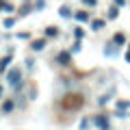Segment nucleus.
<instances>
[{
	"instance_id": "nucleus-1",
	"label": "nucleus",
	"mask_w": 130,
	"mask_h": 130,
	"mask_svg": "<svg viewBox=\"0 0 130 130\" xmlns=\"http://www.w3.org/2000/svg\"><path fill=\"white\" fill-rule=\"evenodd\" d=\"M61 104H63L65 111H78V108L83 106V95H80V93H65L63 100H61Z\"/></svg>"
},
{
	"instance_id": "nucleus-2",
	"label": "nucleus",
	"mask_w": 130,
	"mask_h": 130,
	"mask_svg": "<svg viewBox=\"0 0 130 130\" xmlns=\"http://www.w3.org/2000/svg\"><path fill=\"white\" fill-rule=\"evenodd\" d=\"M7 83H9V87H15V85H20L22 83V72L18 70V67H11L9 72H7Z\"/></svg>"
},
{
	"instance_id": "nucleus-3",
	"label": "nucleus",
	"mask_w": 130,
	"mask_h": 130,
	"mask_svg": "<svg viewBox=\"0 0 130 130\" xmlns=\"http://www.w3.org/2000/svg\"><path fill=\"white\" fill-rule=\"evenodd\" d=\"M93 124L100 130H111V119H108V115H104V113H100V115L93 117Z\"/></svg>"
},
{
	"instance_id": "nucleus-4",
	"label": "nucleus",
	"mask_w": 130,
	"mask_h": 130,
	"mask_svg": "<svg viewBox=\"0 0 130 130\" xmlns=\"http://www.w3.org/2000/svg\"><path fill=\"white\" fill-rule=\"evenodd\" d=\"M56 63L59 65H70L72 63V52L70 50H61L59 54H56Z\"/></svg>"
},
{
	"instance_id": "nucleus-5",
	"label": "nucleus",
	"mask_w": 130,
	"mask_h": 130,
	"mask_svg": "<svg viewBox=\"0 0 130 130\" xmlns=\"http://www.w3.org/2000/svg\"><path fill=\"white\" fill-rule=\"evenodd\" d=\"M117 48H119V46L111 39V41H106V46H104V54H106L108 59H115V56H117Z\"/></svg>"
},
{
	"instance_id": "nucleus-6",
	"label": "nucleus",
	"mask_w": 130,
	"mask_h": 130,
	"mask_svg": "<svg viewBox=\"0 0 130 130\" xmlns=\"http://www.w3.org/2000/svg\"><path fill=\"white\" fill-rule=\"evenodd\" d=\"M46 46H48L46 37H43V39H32V41H30V50H35V52H41Z\"/></svg>"
},
{
	"instance_id": "nucleus-7",
	"label": "nucleus",
	"mask_w": 130,
	"mask_h": 130,
	"mask_svg": "<svg viewBox=\"0 0 130 130\" xmlns=\"http://www.w3.org/2000/svg\"><path fill=\"white\" fill-rule=\"evenodd\" d=\"M115 93H117V91H115V89H108V91H106V93H104V95H100V98H98V104H100V106H104V104H106V102H108V100H111V98H113V95H115Z\"/></svg>"
},
{
	"instance_id": "nucleus-8",
	"label": "nucleus",
	"mask_w": 130,
	"mask_h": 130,
	"mask_svg": "<svg viewBox=\"0 0 130 130\" xmlns=\"http://www.w3.org/2000/svg\"><path fill=\"white\" fill-rule=\"evenodd\" d=\"M11 59H13V52H9L7 56H2V59H0V72H7V67L11 65Z\"/></svg>"
},
{
	"instance_id": "nucleus-9",
	"label": "nucleus",
	"mask_w": 130,
	"mask_h": 130,
	"mask_svg": "<svg viewBox=\"0 0 130 130\" xmlns=\"http://www.w3.org/2000/svg\"><path fill=\"white\" fill-rule=\"evenodd\" d=\"M13 111H15V102L13 100H5V102H2V113L9 115V113H13Z\"/></svg>"
},
{
	"instance_id": "nucleus-10",
	"label": "nucleus",
	"mask_w": 130,
	"mask_h": 130,
	"mask_svg": "<svg viewBox=\"0 0 130 130\" xmlns=\"http://www.w3.org/2000/svg\"><path fill=\"white\" fill-rule=\"evenodd\" d=\"M106 26V20H91V30H102V28Z\"/></svg>"
},
{
	"instance_id": "nucleus-11",
	"label": "nucleus",
	"mask_w": 130,
	"mask_h": 130,
	"mask_svg": "<svg viewBox=\"0 0 130 130\" xmlns=\"http://www.w3.org/2000/svg\"><path fill=\"white\" fill-rule=\"evenodd\" d=\"M43 35H46V37H50V39H54V37H59V28H56V26H46Z\"/></svg>"
},
{
	"instance_id": "nucleus-12",
	"label": "nucleus",
	"mask_w": 130,
	"mask_h": 130,
	"mask_svg": "<svg viewBox=\"0 0 130 130\" xmlns=\"http://www.w3.org/2000/svg\"><path fill=\"white\" fill-rule=\"evenodd\" d=\"M72 18H74L76 22H89V13H87V11H76Z\"/></svg>"
},
{
	"instance_id": "nucleus-13",
	"label": "nucleus",
	"mask_w": 130,
	"mask_h": 130,
	"mask_svg": "<svg viewBox=\"0 0 130 130\" xmlns=\"http://www.w3.org/2000/svg\"><path fill=\"white\" fill-rule=\"evenodd\" d=\"M30 11H32V7H30V5H22V9H15V13H18L20 18H24V15H28Z\"/></svg>"
},
{
	"instance_id": "nucleus-14",
	"label": "nucleus",
	"mask_w": 130,
	"mask_h": 130,
	"mask_svg": "<svg viewBox=\"0 0 130 130\" xmlns=\"http://www.w3.org/2000/svg\"><path fill=\"white\" fill-rule=\"evenodd\" d=\"M113 41H115L117 46H124L126 43V35L124 32H115V35H113Z\"/></svg>"
},
{
	"instance_id": "nucleus-15",
	"label": "nucleus",
	"mask_w": 130,
	"mask_h": 130,
	"mask_svg": "<svg viewBox=\"0 0 130 130\" xmlns=\"http://www.w3.org/2000/svg\"><path fill=\"white\" fill-rule=\"evenodd\" d=\"M59 15H61V18H72L74 13H72V9H70L67 5H63V7L59 9Z\"/></svg>"
},
{
	"instance_id": "nucleus-16",
	"label": "nucleus",
	"mask_w": 130,
	"mask_h": 130,
	"mask_svg": "<svg viewBox=\"0 0 130 130\" xmlns=\"http://www.w3.org/2000/svg\"><path fill=\"white\" fill-rule=\"evenodd\" d=\"M119 18V7H111L108 9V20H117Z\"/></svg>"
},
{
	"instance_id": "nucleus-17",
	"label": "nucleus",
	"mask_w": 130,
	"mask_h": 130,
	"mask_svg": "<svg viewBox=\"0 0 130 130\" xmlns=\"http://www.w3.org/2000/svg\"><path fill=\"white\" fill-rule=\"evenodd\" d=\"M2 26H5V28H7V30H11V28H13V26H15V18H13V15H11V18H7V20H5V22H2Z\"/></svg>"
},
{
	"instance_id": "nucleus-18",
	"label": "nucleus",
	"mask_w": 130,
	"mask_h": 130,
	"mask_svg": "<svg viewBox=\"0 0 130 130\" xmlns=\"http://www.w3.org/2000/svg\"><path fill=\"white\" fill-rule=\"evenodd\" d=\"M2 11L13 15V13H15V5H11V2H5V5H2Z\"/></svg>"
},
{
	"instance_id": "nucleus-19",
	"label": "nucleus",
	"mask_w": 130,
	"mask_h": 130,
	"mask_svg": "<svg viewBox=\"0 0 130 130\" xmlns=\"http://www.w3.org/2000/svg\"><path fill=\"white\" fill-rule=\"evenodd\" d=\"M89 124H91V119H89V117H83L80 124H78V128H80V130H89Z\"/></svg>"
},
{
	"instance_id": "nucleus-20",
	"label": "nucleus",
	"mask_w": 130,
	"mask_h": 130,
	"mask_svg": "<svg viewBox=\"0 0 130 130\" xmlns=\"http://www.w3.org/2000/svg\"><path fill=\"white\" fill-rule=\"evenodd\" d=\"M74 37H76V39H80V41L85 39V30H83L80 26H76V28H74Z\"/></svg>"
},
{
	"instance_id": "nucleus-21",
	"label": "nucleus",
	"mask_w": 130,
	"mask_h": 130,
	"mask_svg": "<svg viewBox=\"0 0 130 130\" xmlns=\"http://www.w3.org/2000/svg\"><path fill=\"white\" fill-rule=\"evenodd\" d=\"M80 50H83V41H80V39H76V43L70 48V52L74 54V52H80Z\"/></svg>"
},
{
	"instance_id": "nucleus-22",
	"label": "nucleus",
	"mask_w": 130,
	"mask_h": 130,
	"mask_svg": "<svg viewBox=\"0 0 130 130\" xmlns=\"http://www.w3.org/2000/svg\"><path fill=\"white\" fill-rule=\"evenodd\" d=\"M115 106H117V108H121V111H126V108H130V102H128V100H119Z\"/></svg>"
},
{
	"instance_id": "nucleus-23",
	"label": "nucleus",
	"mask_w": 130,
	"mask_h": 130,
	"mask_svg": "<svg viewBox=\"0 0 130 130\" xmlns=\"http://www.w3.org/2000/svg\"><path fill=\"white\" fill-rule=\"evenodd\" d=\"M32 9H35V11H43V9H46V0H37Z\"/></svg>"
},
{
	"instance_id": "nucleus-24",
	"label": "nucleus",
	"mask_w": 130,
	"mask_h": 130,
	"mask_svg": "<svg viewBox=\"0 0 130 130\" xmlns=\"http://www.w3.org/2000/svg\"><path fill=\"white\" fill-rule=\"evenodd\" d=\"M83 2H85L87 7H95V5H98V0H83Z\"/></svg>"
},
{
	"instance_id": "nucleus-25",
	"label": "nucleus",
	"mask_w": 130,
	"mask_h": 130,
	"mask_svg": "<svg viewBox=\"0 0 130 130\" xmlns=\"http://www.w3.org/2000/svg\"><path fill=\"white\" fill-rule=\"evenodd\" d=\"M24 65H26V67H28V70H30V67H32V65H35V61H32V59H26V61H24Z\"/></svg>"
},
{
	"instance_id": "nucleus-26",
	"label": "nucleus",
	"mask_w": 130,
	"mask_h": 130,
	"mask_svg": "<svg viewBox=\"0 0 130 130\" xmlns=\"http://www.w3.org/2000/svg\"><path fill=\"white\" fill-rule=\"evenodd\" d=\"M28 37H30L28 32H18V39H28Z\"/></svg>"
},
{
	"instance_id": "nucleus-27",
	"label": "nucleus",
	"mask_w": 130,
	"mask_h": 130,
	"mask_svg": "<svg viewBox=\"0 0 130 130\" xmlns=\"http://www.w3.org/2000/svg\"><path fill=\"white\" fill-rule=\"evenodd\" d=\"M115 115H117V117H126V111H121V108H117V111H115Z\"/></svg>"
},
{
	"instance_id": "nucleus-28",
	"label": "nucleus",
	"mask_w": 130,
	"mask_h": 130,
	"mask_svg": "<svg viewBox=\"0 0 130 130\" xmlns=\"http://www.w3.org/2000/svg\"><path fill=\"white\" fill-rule=\"evenodd\" d=\"M113 2H115L117 7H124V5H126V0H113Z\"/></svg>"
},
{
	"instance_id": "nucleus-29",
	"label": "nucleus",
	"mask_w": 130,
	"mask_h": 130,
	"mask_svg": "<svg viewBox=\"0 0 130 130\" xmlns=\"http://www.w3.org/2000/svg\"><path fill=\"white\" fill-rule=\"evenodd\" d=\"M126 63H130V46H128V52H126Z\"/></svg>"
},
{
	"instance_id": "nucleus-30",
	"label": "nucleus",
	"mask_w": 130,
	"mask_h": 130,
	"mask_svg": "<svg viewBox=\"0 0 130 130\" xmlns=\"http://www.w3.org/2000/svg\"><path fill=\"white\" fill-rule=\"evenodd\" d=\"M2 93H5V89H2V85H0V98H2Z\"/></svg>"
}]
</instances>
